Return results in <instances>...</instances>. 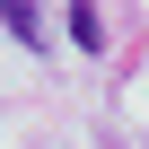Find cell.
Segmentation results:
<instances>
[{
  "instance_id": "cell-1",
  "label": "cell",
  "mask_w": 149,
  "mask_h": 149,
  "mask_svg": "<svg viewBox=\"0 0 149 149\" xmlns=\"http://www.w3.org/2000/svg\"><path fill=\"white\" fill-rule=\"evenodd\" d=\"M70 44H88V53H105V26H97V9H88V0H70Z\"/></svg>"
},
{
  "instance_id": "cell-2",
  "label": "cell",
  "mask_w": 149,
  "mask_h": 149,
  "mask_svg": "<svg viewBox=\"0 0 149 149\" xmlns=\"http://www.w3.org/2000/svg\"><path fill=\"white\" fill-rule=\"evenodd\" d=\"M0 26H9L18 44H44V35H35V0H0Z\"/></svg>"
}]
</instances>
